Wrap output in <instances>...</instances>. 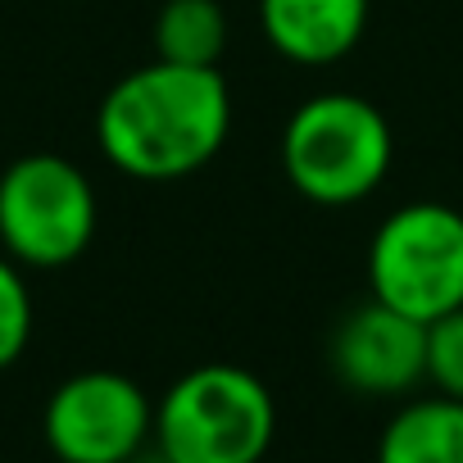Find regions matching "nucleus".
Returning a JSON list of instances; mask_svg holds the SVG:
<instances>
[{
	"label": "nucleus",
	"instance_id": "11",
	"mask_svg": "<svg viewBox=\"0 0 463 463\" xmlns=\"http://www.w3.org/2000/svg\"><path fill=\"white\" fill-rule=\"evenodd\" d=\"M33 341V291L24 282V264L0 250V373L14 368Z\"/></svg>",
	"mask_w": 463,
	"mask_h": 463
},
{
	"label": "nucleus",
	"instance_id": "2",
	"mask_svg": "<svg viewBox=\"0 0 463 463\" xmlns=\"http://www.w3.org/2000/svg\"><path fill=\"white\" fill-rule=\"evenodd\" d=\"M278 155L287 182L305 200L341 209L368 200L386 182L395 137L373 100L354 91H318L291 109Z\"/></svg>",
	"mask_w": 463,
	"mask_h": 463
},
{
	"label": "nucleus",
	"instance_id": "9",
	"mask_svg": "<svg viewBox=\"0 0 463 463\" xmlns=\"http://www.w3.org/2000/svg\"><path fill=\"white\" fill-rule=\"evenodd\" d=\"M377 463H463V400L436 391L395 409L382 427Z\"/></svg>",
	"mask_w": 463,
	"mask_h": 463
},
{
	"label": "nucleus",
	"instance_id": "4",
	"mask_svg": "<svg viewBox=\"0 0 463 463\" xmlns=\"http://www.w3.org/2000/svg\"><path fill=\"white\" fill-rule=\"evenodd\" d=\"M368 296L418 323L463 309V213L440 200L391 209L368 241Z\"/></svg>",
	"mask_w": 463,
	"mask_h": 463
},
{
	"label": "nucleus",
	"instance_id": "10",
	"mask_svg": "<svg viewBox=\"0 0 463 463\" xmlns=\"http://www.w3.org/2000/svg\"><path fill=\"white\" fill-rule=\"evenodd\" d=\"M227 51V14L218 0H164L155 14V60L213 69Z\"/></svg>",
	"mask_w": 463,
	"mask_h": 463
},
{
	"label": "nucleus",
	"instance_id": "12",
	"mask_svg": "<svg viewBox=\"0 0 463 463\" xmlns=\"http://www.w3.org/2000/svg\"><path fill=\"white\" fill-rule=\"evenodd\" d=\"M427 382L440 395L463 400V309L427 323Z\"/></svg>",
	"mask_w": 463,
	"mask_h": 463
},
{
	"label": "nucleus",
	"instance_id": "3",
	"mask_svg": "<svg viewBox=\"0 0 463 463\" xmlns=\"http://www.w3.org/2000/svg\"><path fill=\"white\" fill-rule=\"evenodd\" d=\"M273 431V391L241 364H200L155 404V445L164 463H260Z\"/></svg>",
	"mask_w": 463,
	"mask_h": 463
},
{
	"label": "nucleus",
	"instance_id": "6",
	"mask_svg": "<svg viewBox=\"0 0 463 463\" xmlns=\"http://www.w3.org/2000/svg\"><path fill=\"white\" fill-rule=\"evenodd\" d=\"M42 431L60 463H132L155 440V404L128 373L87 368L51 391Z\"/></svg>",
	"mask_w": 463,
	"mask_h": 463
},
{
	"label": "nucleus",
	"instance_id": "5",
	"mask_svg": "<svg viewBox=\"0 0 463 463\" xmlns=\"http://www.w3.org/2000/svg\"><path fill=\"white\" fill-rule=\"evenodd\" d=\"M100 222L91 177L64 155H19L0 168V250L24 269H64L87 255Z\"/></svg>",
	"mask_w": 463,
	"mask_h": 463
},
{
	"label": "nucleus",
	"instance_id": "8",
	"mask_svg": "<svg viewBox=\"0 0 463 463\" xmlns=\"http://www.w3.org/2000/svg\"><path fill=\"white\" fill-rule=\"evenodd\" d=\"M368 28V0H260L264 42L300 64L323 69L345 60Z\"/></svg>",
	"mask_w": 463,
	"mask_h": 463
},
{
	"label": "nucleus",
	"instance_id": "1",
	"mask_svg": "<svg viewBox=\"0 0 463 463\" xmlns=\"http://www.w3.org/2000/svg\"><path fill=\"white\" fill-rule=\"evenodd\" d=\"M232 132V87L213 69L150 60L123 73L100 109V155L137 182H182L200 173Z\"/></svg>",
	"mask_w": 463,
	"mask_h": 463
},
{
	"label": "nucleus",
	"instance_id": "7",
	"mask_svg": "<svg viewBox=\"0 0 463 463\" xmlns=\"http://www.w3.org/2000/svg\"><path fill=\"white\" fill-rule=\"evenodd\" d=\"M332 373L359 395H404L427 382V323L368 300L332 336Z\"/></svg>",
	"mask_w": 463,
	"mask_h": 463
}]
</instances>
